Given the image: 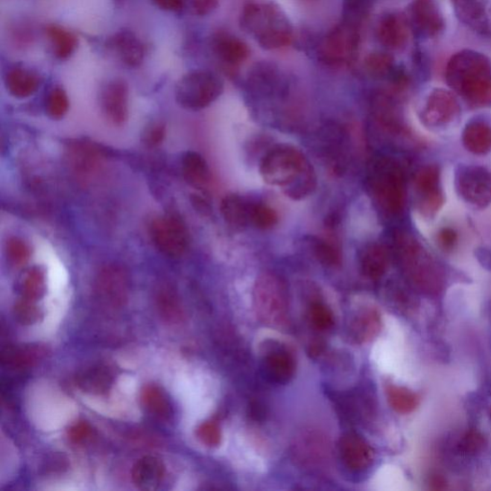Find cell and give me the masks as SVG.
I'll list each match as a JSON object with an SVG mask.
<instances>
[{
	"label": "cell",
	"mask_w": 491,
	"mask_h": 491,
	"mask_svg": "<svg viewBox=\"0 0 491 491\" xmlns=\"http://www.w3.org/2000/svg\"><path fill=\"white\" fill-rule=\"evenodd\" d=\"M431 485L434 486V488L442 489L445 487V481L441 476H434L431 480Z\"/></svg>",
	"instance_id": "816d5d0a"
},
{
	"label": "cell",
	"mask_w": 491,
	"mask_h": 491,
	"mask_svg": "<svg viewBox=\"0 0 491 491\" xmlns=\"http://www.w3.org/2000/svg\"><path fill=\"white\" fill-rule=\"evenodd\" d=\"M462 21L481 32L487 31L484 0H453Z\"/></svg>",
	"instance_id": "1f68e13d"
},
{
	"label": "cell",
	"mask_w": 491,
	"mask_h": 491,
	"mask_svg": "<svg viewBox=\"0 0 491 491\" xmlns=\"http://www.w3.org/2000/svg\"><path fill=\"white\" fill-rule=\"evenodd\" d=\"M460 112V108L457 98L451 92L436 89L427 96L422 118L431 127H443L454 122L459 118Z\"/></svg>",
	"instance_id": "7c38bea8"
},
{
	"label": "cell",
	"mask_w": 491,
	"mask_h": 491,
	"mask_svg": "<svg viewBox=\"0 0 491 491\" xmlns=\"http://www.w3.org/2000/svg\"><path fill=\"white\" fill-rule=\"evenodd\" d=\"M198 439L208 447H217L222 442V433L218 425L206 422L196 430Z\"/></svg>",
	"instance_id": "ee69618b"
},
{
	"label": "cell",
	"mask_w": 491,
	"mask_h": 491,
	"mask_svg": "<svg viewBox=\"0 0 491 491\" xmlns=\"http://www.w3.org/2000/svg\"><path fill=\"white\" fill-rule=\"evenodd\" d=\"M376 37L388 49H402L408 43V24L400 13H387L378 21Z\"/></svg>",
	"instance_id": "ac0fdd59"
},
{
	"label": "cell",
	"mask_w": 491,
	"mask_h": 491,
	"mask_svg": "<svg viewBox=\"0 0 491 491\" xmlns=\"http://www.w3.org/2000/svg\"><path fill=\"white\" fill-rule=\"evenodd\" d=\"M339 454L344 466L354 472L368 469L374 459L373 447L355 433L344 434L339 442Z\"/></svg>",
	"instance_id": "9a60e30c"
},
{
	"label": "cell",
	"mask_w": 491,
	"mask_h": 491,
	"mask_svg": "<svg viewBox=\"0 0 491 491\" xmlns=\"http://www.w3.org/2000/svg\"><path fill=\"white\" fill-rule=\"evenodd\" d=\"M241 25L263 49H283L292 44L293 25L284 10L273 2L247 4L241 12Z\"/></svg>",
	"instance_id": "3957f363"
},
{
	"label": "cell",
	"mask_w": 491,
	"mask_h": 491,
	"mask_svg": "<svg viewBox=\"0 0 491 491\" xmlns=\"http://www.w3.org/2000/svg\"><path fill=\"white\" fill-rule=\"evenodd\" d=\"M69 108V100L66 92L62 87L53 88L47 98L46 110L48 116L54 120H60Z\"/></svg>",
	"instance_id": "74e56055"
},
{
	"label": "cell",
	"mask_w": 491,
	"mask_h": 491,
	"mask_svg": "<svg viewBox=\"0 0 491 491\" xmlns=\"http://www.w3.org/2000/svg\"><path fill=\"white\" fill-rule=\"evenodd\" d=\"M257 313L265 324L282 326L287 319L286 289L276 276L264 274L259 277L255 286Z\"/></svg>",
	"instance_id": "52a82bcc"
},
{
	"label": "cell",
	"mask_w": 491,
	"mask_h": 491,
	"mask_svg": "<svg viewBox=\"0 0 491 491\" xmlns=\"http://www.w3.org/2000/svg\"><path fill=\"white\" fill-rule=\"evenodd\" d=\"M356 27L340 24L322 39L318 49L319 60L329 67H343L354 63L359 48Z\"/></svg>",
	"instance_id": "ba28073f"
},
{
	"label": "cell",
	"mask_w": 491,
	"mask_h": 491,
	"mask_svg": "<svg viewBox=\"0 0 491 491\" xmlns=\"http://www.w3.org/2000/svg\"><path fill=\"white\" fill-rule=\"evenodd\" d=\"M45 32L56 58L64 61L72 57L78 47V38L74 32L54 23L47 25Z\"/></svg>",
	"instance_id": "484cf974"
},
{
	"label": "cell",
	"mask_w": 491,
	"mask_h": 491,
	"mask_svg": "<svg viewBox=\"0 0 491 491\" xmlns=\"http://www.w3.org/2000/svg\"><path fill=\"white\" fill-rule=\"evenodd\" d=\"M438 241L443 249L452 250L457 244L458 234L451 228L443 229L438 235Z\"/></svg>",
	"instance_id": "c3c4849f"
},
{
	"label": "cell",
	"mask_w": 491,
	"mask_h": 491,
	"mask_svg": "<svg viewBox=\"0 0 491 491\" xmlns=\"http://www.w3.org/2000/svg\"><path fill=\"white\" fill-rule=\"evenodd\" d=\"M311 244L315 258L322 265L328 266V267H338L341 264V254L331 243L313 237Z\"/></svg>",
	"instance_id": "d590c367"
},
{
	"label": "cell",
	"mask_w": 491,
	"mask_h": 491,
	"mask_svg": "<svg viewBox=\"0 0 491 491\" xmlns=\"http://www.w3.org/2000/svg\"><path fill=\"white\" fill-rule=\"evenodd\" d=\"M129 278L126 272L116 265L107 266L98 275L95 289L97 296L112 306H121L128 299Z\"/></svg>",
	"instance_id": "4fadbf2b"
},
{
	"label": "cell",
	"mask_w": 491,
	"mask_h": 491,
	"mask_svg": "<svg viewBox=\"0 0 491 491\" xmlns=\"http://www.w3.org/2000/svg\"><path fill=\"white\" fill-rule=\"evenodd\" d=\"M181 174L189 186L194 189H205L210 180L208 164L201 153L189 151L180 162Z\"/></svg>",
	"instance_id": "d4e9b609"
},
{
	"label": "cell",
	"mask_w": 491,
	"mask_h": 491,
	"mask_svg": "<svg viewBox=\"0 0 491 491\" xmlns=\"http://www.w3.org/2000/svg\"><path fill=\"white\" fill-rule=\"evenodd\" d=\"M381 316L375 310H366L355 316L350 326V334L356 343H367L381 332Z\"/></svg>",
	"instance_id": "4316f807"
},
{
	"label": "cell",
	"mask_w": 491,
	"mask_h": 491,
	"mask_svg": "<svg viewBox=\"0 0 491 491\" xmlns=\"http://www.w3.org/2000/svg\"><path fill=\"white\" fill-rule=\"evenodd\" d=\"M13 315L20 324L31 326L37 324L43 317V312L35 302L22 299L13 306Z\"/></svg>",
	"instance_id": "ab89813d"
},
{
	"label": "cell",
	"mask_w": 491,
	"mask_h": 491,
	"mask_svg": "<svg viewBox=\"0 0 491 491\" xmlns=\"http://www.w3.org/2000/svg\"><path fill=\"white\" fill-rule=\"evenodd\" d=\"M462 142L466 148L477 153L484 155L491 150V127L484 121H474L467 126Z\"/></svg>",
	"instance_id": "f1b7e54d"
},
{
	"label": "cell",
	"mask_w": 491,
	"mask_h": 491,
	"mask_svg": "<svg viewBox=\"0 0 491 491\" xmlns=\"http://www.w3.org/2000/svg\"><path fill=\"white\" fill-rule=\"evenodd\" d=\"M219 0H190L192 12L196 16H206L218 6Z\"/></svg>",
	"instance_id": "7dc6e473"
},
{
	"label": "cell",
	"mask_w": 491,
	"mask_h": 491,
	"mask_svg": "<svg viewBox=\"0 0 491 491\" xmlns=\"http://www.w3.org/2000/svg\"><path fill=\"white\" fill-rule=\"evenodd\" d=\"M151 241L163 256L180 259L189 248V232L184 222L175 215H164L153 219L149 226Z\"/></svg>",
	"instance_id": "9c48e42d"
},
{
	"label": "cell",
	"mask_w": 491,
	"mask_h": 491,
	"mask_svg": "<svg viewBox=\"0 0 491 491\" xmlns=\"http://www.w3.org/2000/svg\"><path fill=\"white\" fill-rule=\"evenodd\" d=\"M261 371L268 381L285 385L296 373V361L286 349L271 350L262 359Z\"/></svg>",
	"instance_id": "44dd1931"
},
{
	"label": "cell",
	"mask_w": 491,
	"mask_h": 491,
	"mask_svg": "<svg viewBox=\"0 0 491 491\" xmlns=\"http://www.w3.org/2000/svg\"><path fill=\"white\" fill-rule=\"evenodd\" d=\"M259 172L266 184L283 189L293 200L308 197L317 186L315 172L304 153L288 145H276L266 153Z\"/></svg>",
	"instance_id": "6da1fadb"
},
{
	"label": "cell",
	"mask_w": 491,
	"mask_h": 491,
	"mask_svg": "<svg viewBox=\"0 0 491 491\" xmlns=\"http://www.w3.org/2000/svg\"><path fill=\"white\" fill-rule=\"evenodd\" d=\"M20 293L22 299L36 302L44 297L47 291L46 274L39 267L25 271L20 280Z\"/></svg>",
	"instance_id": "d6a6232c"
},
{
	"label": "cell",
	"mask_w": 491,
	"mask_h": 491,
	"mask_svg": "<svg viewBox=\"0 0 491 491\" xmlns=\"http://www.w3.org/2000/svg\"><path fill=\"white\" fill-rule=\"evenodd\" d=\"M395 251L401 267L411 282L426 293H437L443 286V276L439 264L429 251L408 232L394 234Z\"/></svg>",
	"instance_id": "277c9868"
},
{
	"label": "cell",
	"mask_w": 491,
	"mask_h": 491,
	"mask_svg": "<svg viewBox=\"0 0 491 491\" xmlns=\"http://www.w3.org/2000/svg\"><path fill=\"white\" fill-rule=\"evenodd\" d=\"M368 187L373 197L385 213L397 215L405 203L404 178L400 167L387 158L377 159L370 165Z\"/></svg>",
	"instance_id": "5b68a950"
},
{
	"label": "cell",
	"mask_w": 491,
	"mask_h": 491,
	"mask_svg": "<svg viewBox=\"0 0 491 491\" xmlns=\"http://www.w3.org/2000/svg\"><path fill=\"white\" fill-rule=\"evenodd\" d=\"M160 313L164 320L171 322L180 320L182 311L175 291L171 287H162L158 294Z\"/></svg>",
	"instance_id": "e575fe53"
},
{
	"label": "cell",
	"mask_w": 491,
	"mask_h": 491,
	"mask_svg": "<svg viewBox=\"0 0 491 491\" xmlns=\"http://www.w3.org/2000/svg\"><path fill=\"white\" fill-rule=\"evenodd\" d=\"M166 136V126L162 122L152 123L143 135L144 144L150 148L160 146Z\"/></svg>",
	"instance_id": "f6af8a7d"
},
{
	"label": "cell",
	"mask_w": 491,
	"mask_h": 491,
	"mask_svg": "<svg viewBox=\"0 0 491 491\" xmlns=\"http://www.w3.org/2000/svg\"><path fill=\"white\" fill-rule=\"evenodd\" d=\"M191 202L195 209L202 215H208L212 214V206L201 195H192Z\"/></svg>",
	"instance_id": "f907efd6"
},
{
	"label": "cell",
	"mask_w": 491,
	"mask_h": 491,
	"mask_svg": "<svg viewBox=\"0 0 491 491\" xmlns=\"http://www.w3.org/2000/svg\"><path fill=\"white\" fill-rule=\"evenodd\" d=\"M102 114L111 125L120 127L129 118V86L122 79L109 81L101 92Z\"/></svg>",
	"instance_id": "8fae6325"
},
{
	"label": "cell",
	"mask_w": 491,
	"mask_h": 491,
	"mask_svg": "<svg viewBox=\"0 0 491 491\" xmlns=\"http://www.w3.org/2000/svg\"><path fill=\"white\" fill-rule=\"evenodd\" d=\"M487 445L484 434L478 430H469L460 441L459 451L461 454L475 456L481 453Z\"/></svg>",
	"instance_id": "b9f144b4"
},
{
	"label": "cell",
	"mask_w": 491,
	"mask_h": 491,
	"mask_svg": "<svg viewBox=\"0 0 491 491\" xmlns=\"http://www.w3.org/2000/svg\"><path fill=\"white\" fill-rule=\"evenodd\" d=\"M490 417H491V410H490Z\"/></svg>",
	"instance_id": "db71d44e"
},
{
	"label": "cell",
	"mask_w": 491,
	"mask_h": 491,
	"mask_svg": "<svg viewBox=\"0 0 491 491\" xmlns=\"http://www.w3.org/2000/svg\"><path fill=\"white\" fill-rule=\"evenodd\" d=\"M310 318L312 326L320 331L328 330L334 325L333 313L324 303H313L311 307Z\"/></svg>",
	"instance_id": "7bdbcfd3"
},
{
	"label": "cell",
	"mask_w": 491,
	"mask_h": 491,
	"mask_svg": "<svg viewBox=\"0 0 491 491\" xmlns=\"http://www.w3.org/2000/svg\"><path fill=\"white\" fill-rule=\"evenodd\" d=\"M46 352L43 347L22 346L8 348L3 354V361L7 366L13 369H23L31 367L40 358H43Z\"/></svg>",
	"instance_id": "836d02e7"
},
{
	"label": "cell",
	"mask_w": 491,
	"mask_h": 491,
	"mask_svg": "<svg viewBox=\"0 0 491 491\" xmlns=\"http://www.w3.org/2000/svg\"><path fill=\"white\" fill-rule=\"evenodd\" d=\"M92 434V426L85 422L77 423L67 431L69 441L75 444L85 443L90 439Z\"/></svg>",
	"instance_id": "bcb514c9"
},
{
	"label": "cell",
	"mask_w": 491,
	"mask_h": 491,
	"mask_svg": "<svg viewBox=\"0 0 491 491\" xmlns=\"http://www.w3.org/2000/svg\"><path fill=\"white\" fill-rule=\"evenodd\" d=\"M146 410L160 418L167 419L173 415V408L170 398L157 385H146L140 395Z\"/></svg>",
	"instance_id": "f546056e"
},
{
	"label": "cell",
	"mask_w": 491,
	"mask_h": 491,
	"mask_svg": "<svg viewBox=\"0 0 491 491\" xmlns=\"http://www.w3.org/2000/svg\"><path fill=\"white\" fill-rule=\"evenodd\" d=\"M364 66L375 77H385L394 74L395 60L388 53L373 52L364 59Z\"/></svg>",
	"instance_id": "8d00e7d4"
},
{
	"label": "cell",
	"mask_w": 491,
	"mask_h": 491,
	"mask_svg": "<svg viewBox=\"0 0 491 491\" xmlns=\"http://www.w3.org/2000/svg\"><path fill=\"white\" fill-rule=\"evenodd\" d=\"M165 467L157 457L146 456L139 459L132 469V479L142 490H156L164 479Z\"/></svg>",
	"instance_id": "7402d4cb"
},
{
	"label": "cell",
	"mask_w": 491,
	"mask_h": 491,
	"mask_svg": "<svg viewBox=\"0 0 491 491\" xmlns=\"http://www.w3.org/2000/svg\"><path fill=\"white\" fill-rule=\"evenodd\" d=\"M386 394L391 408L401 415L414 412L420 402V399L416 392L394 384L387 385Z\"/></svg>",
	"instance_id": "4dcf8cb0"
},
{
	"label": "cell",
	"mask_w": 491,
	"mask_h": 491,
	"mask_svg": "<svg viewBox=\"0 0 491 491\" xmlns=\"http://www.w3.org/2000/svg\"><path fill=\"white\" fill-rule=\"evenodd\" d=\"M224 92L221 78L208 70H193L176 83L175 101L189 110H200L215 102Z\"/></svg>",
	"instance_id": "8992f818"
},
{
	"label": "cell",
	"mask_w": 491,
	"mask_h": 491,
	"mask_svg": "<svg viewBox=\"0 0 491 491\" xmlns=\"http://www.w3.org/2000/svg\"><path fill=\"white\" fill-rule=\"evenodd\" d=\"M278 217L267 205L250 204V224L259 230H269L276 226Z\"/></svg>",
	"instance_id": "f35d334b"
},
{
	"label": "cell",
	"mask_w": 491,
	"mask_h": 491,
	"mask_svg": "<svg viewBox=\"0 0 491 491\" xmlns=\"http://www.w3.org/2000/svg\"><path fill=\"white\" fill-rule=\"evenodd\" d=\"M212 48L217 59L230 69L240 67L250 56V48L240 38L219 32L212 40Z\"/></svg>",
	"instance_id": "ffe728a7"
},
{
	"label": "cell",
	"mask_w": 491,
	"mask_h": 491,
	"mask_svg": "<svg viewBox=\"0 0 491 491\" xmlns=\"http://www.w3.org/2000/svg\"><path fill=\"white\" fill-rule=\"evenodd\" d=\"M416 186L423 197L424 212L429 215L436 214L443 204L439 168L429 165L420 170L416 177Z\"/></svg>",
	"instance_id": "d6986e66"
},
{
	"label": "cell",
	"mask_w": 491,
	"mask_h": 491,
	"mask_svg": "<svg viewBox=\"0 0 491 491\" xmlns=\"http://www.w3.org/2000/svg\"><path fill=\"white\" fill-rule=\"evenodd\" d=\"M409 19L414 30L423 37H438L444 31L443 13L433 0H415L409 8Z\"/></svg>",
	"instance_id": "5bb4252c"
},
{
	"label": "cell",
	"mask_w": 491,
	"mask_h": 491,
	"mask_svg": "<svg viewBox=\"0 0 491 491\" xmlns=\"http://www.w3.org/2000/svg\"><path fill=\"white\" fill-rule=\"evenodd\" d=\"M160 9L167 12L179 13L184 10L185 0H153Z\"/></svg>",
	"instance_id": "681fc988"
},
{
	"label": "cell",
	"mask_w": 491,
	"mask_h": 491,
	"mask_svg": "<svg viewBox=\"0 0 491 491\" xmlns=\"http://www.w3.org/2000/svg\"><path fill=\"white\" fill-rule=\"evenodd\" d=\"M116 374L108 364L97 363L80 370L75 377L77 387L87 394L106 395L114 385Z\"/></svg>",
	"instance_id": "e0dca14e"
},
{
	"label": "cell",
	"mask_w": 491,
	"mask_h": 491,
	"mask_svg": "<svg viewBox=\"0 0 491 491\" xmlns=\"http://www.w3.org/2000/svg\"><path fill=\"white\" fill-rule=\"evenodd\" d=\"M305 2H312V0H305Z\"/></svg>",
	"instance_id": "f5cc1de1"
},
{
	"label": "cell",
	"mask_w": 491,
	"mask_h": 491,
	"mask_svg": "<svg viewBox=\"0 0 491 491\" xmlns=\"http://www.w3.org/2000/svg\"><path fill=\"white\" fill-rule=\"evenodd\" d=\"M457 188L462 198L476 206L491 203V172L480 166L462 167L457 174Z\"/></svg>",
	"instance_id": "30bf717a"
},
{
	"label": "cell",
	"mask_w": 491,
	"mask_h": 491,
	"mask_svg": "<svg viewBox=\"0 0 491 491\" xmlns=\"http://www.w3.org/2000/svg\"><path fill=\"white\" fill-rule=\"evenodd\" d=\"M4 83L12 96L23 100V98L31 97L39 89L41 78L32 69L16 66L8 70Z\"/></svg>",
	"instance_id": "603a6c76"
},
{
	"label": "cell",
	"mask_w": 491,
	"mask_h": 491,
	"mask_svg": "<svg viewBox=\"0 0 491 491\" xmlns=\"http://www.w3.org/2000/svg\"><path fill=\"white\" fill-rule=\"evenodd\" d=\"M446 80L472 106H491V61L486 55L462 50L446 66Z\"/></svg>",
	"instance_id": "7a4b0ae2"
},
{
	"label": "cell",
	"mask_w": 491,
	"mask_h": 491,
	"mask_svg": "<svg viewBox=\"0 0 491 491\" xmlns=\"http://www.w3.org/2000/svg\"><path fill=\"white\" fill-rule=\"evenodd\" d=\"M390 254L382 244L373 243L362 250L360 266L363 275L370 279L381 278L388 270Z\"/></svg>",
	"instance_id": "cb8c5ba5"
},
{
	"label": "cell",
	"mask_w": 491,
	"mask_h": 491,
	"mask_svg": "<svg viewBox=\"0 0 491 491\" xmlns=\"http://www.w3.org/2000/svg\"><path fill=\"white\" fill-rule=\"evenodd\" d=\"M221 214L230 226L246 227L250 224V204L236 194L227 195L221 203Z\"/></svg>",
	"instance_id": "83f0119b"
},
{
	"label": "cell",
	"mask_w": 491,
	"mask_h": 491,
	"mask_svg": "<svg viewBox=\"0 0 491 491\" xmlns=\"http://www.w3.org/2000/svg\"><path fill=\"white\" fill-rule=\"evenodd\" d=\"M108 48L117 55L119 61L128 67L136 68L142 66L145 59V47L131 31H120L107 41Z\"/></svg>",
	"instance_id": "2e32d148"
},
{
	"label": "cell",
	"mask_w": 491,
	"mask_h": 491,
	"mask_svg": "<svg viewBox=\"0 0 491 491\" xmlns=\"http://www.w3.org/2000/svg\"><path fill=\"white\" fill-rule=\"evenodd\" d=\"M6 255L13 265L21 267L31 259V249L22 238L12 237L6 243Z\"/></svg>",
	"instance_id": "60d3db41"
}]
</instances>
